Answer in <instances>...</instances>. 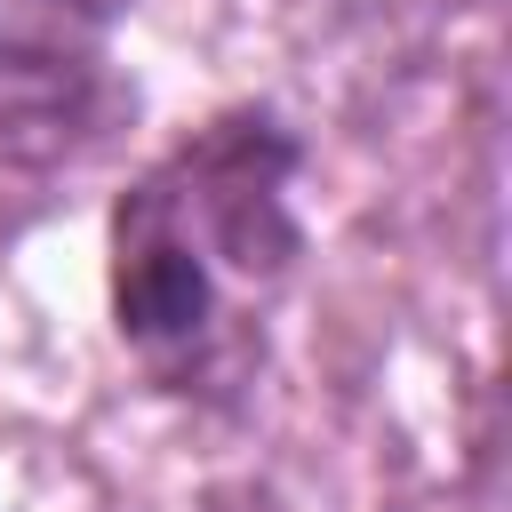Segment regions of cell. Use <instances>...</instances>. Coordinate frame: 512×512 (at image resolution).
Here are the masks:
<instances>
[{
	"label": "cell",
	"instance_id": "cell-2",
	"mask_svg": "<svg viewBox=\"0 0 512 512\" xmlns=\"http://www.w3.org/2000/svg\"><path fill=\"white\" fill-rule=\"evenodd\" d=\"M120 8L128 0H0V64H16V72L80 64L120 24Z\"/></svg>",
	"mask_w": 512,
	"mask_h": 512
},
{
	"label": "cell",
	"instance_id": "cell-1",
	"mask_svg": "<svg viewBox=\"0 0 512 512\" xmlns=\"http://www.w3.org/2000/svg\"><path fill=\"white\" fill-rule=\"evenodd\" d=\"M288 184L296 136L264 112H232L112 208V320L160 384L200 392L256 360V312L296 264Z\"/></svg>",
	"mask_w": 512,
	"mask_h": 512
}]
</instances>
